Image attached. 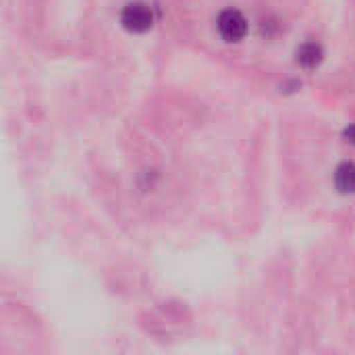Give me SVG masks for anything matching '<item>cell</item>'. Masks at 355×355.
<instances>
[{"instance_id":"6da1fadb","label":"cell","mask_w":355,"mask_h":355,"mask_svg":"<svg viewBox=\"0 0 355 355\" xmlns=\"http://www.w3.org/2000/svg\"><path fill=\"white\" fill-rule=\"evenodd\" d=\"M216 33L227 44H239L250 33V19L243 10L235 6H223L214 19Z\"/></svg>"},{"instance_id":"7a4b0ae2","label":"cell","mask_w":355,"mask_h":355,"mask_svg":"<svg viewBox=\"0 0 355 355\" xmlns=\"http://www.w3.org/2000/svg\"><path fill=\"white\" fill-rule=\"evenodd\" d=\"M156 21L154 6L146 0H131L121 8V25L129 33H146Z\"/></svg>"},{"instance_id":"3957f363","label":"cell","mask_w":355,"mask_h":355,"mask_svg":"<svg viewBox=\"0 0 355 355\" xmlns=\"http://www.w3.org/2000/svg\"><path fill=\"white\" fill-rule=\"evenodd\" d=\"M297 62L304 67V69H316L320 62H322V56H324V50L318 42H304L300 48H297Z\"/></svg>"},{"instance_id":"277c9868","label":"cell","mask_w":355,"mask_h":355,"mask_svg":"<svg viewBox=\"0 0 355 355\" xmlns=\"http://www.w3.org/2000/svg\"><path fill=\"white\" fill-rule=\"evenodd\" d=\"M335 185L341 193H355V162H341L337 166Z\"/></svg>"},{"instance_id":"5b68a950","label":"cell","mask_w":355,"mask_h":355,"mask_svg":"<svg viewBox=\"0 0 355 355\" xmlns=\"http://www.w3.org/2000/svg\"><path fill=\"white\" fill-rule=\"evenodd\" d=\"M345 139H347V141H352V144H355V123L352 125V127H347V129H345Z\"/></svg>"}]
</instances>
